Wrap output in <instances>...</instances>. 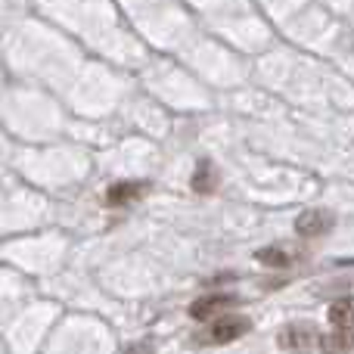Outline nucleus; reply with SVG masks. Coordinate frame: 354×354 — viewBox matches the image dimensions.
Returning a JSON list of instances; mask_svg holds the SVG:
<instances>
[{"instance_id":"1","label":"nucleus","mask_w":354,"mask_h":354,"mask_svg":"<svg viewBox=\"0 0 354 354\" xmlns=\"http://www.w3.org/2000/svg\"><path fill=\"white\" fill-rule=\"evenodd\" d=\"M252 330V320L249 317H218L205 333H199V342L202 345H227V342H236L239 336Z\"/></svg>"},{"instance_id":"2","label":"nucleus","mask_w":354,"mask_h":354,"mask_svg":"<svg viewBox=\"0 0 354 354\" xmlns=\"http://www.w3.org/2000/svg\"><path fill=\"white\" fill-rule=\"evenodd\" d=\"M277 342L289 354H308V351H314V345H320V333L311 324H289L280 330Z\"/></svg>"},{"instance_id":"3","label":"nucleus","mask_w":354,"mask_h":354,"mask_svg":"<svg viewBox=\"0 0 354 354\" xmlns=\"http://www.w3.org/2000/svg\"><path fill=\"white\" fill-rule=\"evenodd\" d=\"M333 224H336V218H333V212H326V208H308V212L299 214V221H295V230H299V236H324V233L333 230Z\"/></svg>"},{"instance_id":"4","label":"nucleus","mask_w":354,"mask_h":354,"mask_svg":"<svg viewBox=\"0 0 354 354\" xmlns=\"http://www.w3.org/2000/svg\"><path fill=\"white\" fill-rule=\"evenodd\" d=\"M236 305V295H224V292H212V295H202L199 301L189 305V317L193 320H212L221 317V311Z\"/></svg>"},{"instance_id":"5","label":"nucleus","mask_w":354,"mask_h":354,"mask_svg":"<svg viewBox=\"0 0 354 354\" xmlns=\"http://www.w3.org/2000/svg\"><path fill=\"white\" fill-rule=\"evenodd\" d=\"M149 183H140V180H122V183H112L106 189V205H128V202L140 199L147 196Z\"/></svg>"},{"instance_id":"6","label":"nucleus","mask_w":354,"mask_h":354,"mask_svg":"<svg viewBox=\"0 0 354 354\" xmlns=\"http://www.w3.org/2000/svg\"><path fill=\"white\" fill-rule=\"evenodd\" d=\"M214 187H218V171H214L212 162L202 159L199 168H196V174H193V189L208 196V193H214Z\"/></svg>"},{"instance_id":"7","label":"nucleus","mask_w":354,"mask_h":354,"mask_svg":"<svg viewBox=\"0 0 354 354\" xmlns=\"http://www.w3.org/2000/svg\"><path fill=\"white\" fill-rule=\"evenodd\" d=\"M258 261L268 264V268H289L295 261V252L292 249H283V245H270V249H261L258 252Z\"/></svg>"},{"instance_id":"8","label":"nucleus","mask_w":354,"mask_h":354,"mask_svg":"<svg viewBox=\"0 0 354 354\" xmlns=\"http://www.w3.org/2000/svg\"><path fill=\"white\" fill-rule=\"evenodd\" d=\"M320 348H324L326 354H351V348H354L351 330H336L333 336L320 339Z\"/></svg>"},{"instance_id":"9","label":"nucleus","mask_w":354,"mask_h":354,"mask_svg":"<svg viewBox=\"0 0 354 354\" xmlns=\"http://www.w3.org/2000/svg\"><path fill=\"white\" fill-rule=\"evenodd\" d=\"M330 320L336 330H354V301H336L330 308Z\"/></svg>"}]
</instances>
